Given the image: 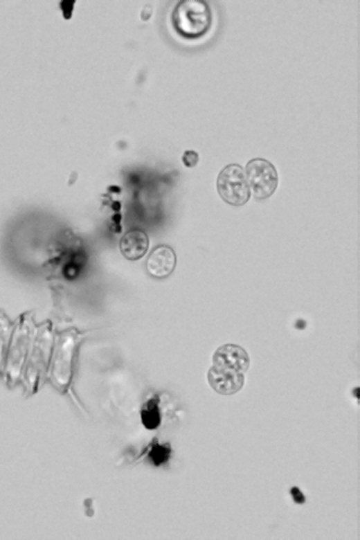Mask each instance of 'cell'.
I'll return each mask as SVG.
<instances>
[{
	"mask_svg": "<svg viewBox=\"0 0 360 540\" xmlns=\"http://www.w3.org/2000/svg\"><path fill=\"white\" fill-rule=\"evenodd\" d=\"M198 160H199V156H198V153L195 152V151L188 150L183 153V165H186V167H188V168H192V167H195V165L198 163Z\"/></svg>",
	"mask_w": 360,
	"mask_h": 540,
	"instance_id": "cell-9",
	"label": "cell"
},
{
	"mask_svg": "<svg viewBox=\"0 0 360 540\" xmlns=\"http://www.w3.org/2000/svg\"><path fill=\"white\" fill-rule=\"evenodd\" d=\"M142 423L147 429H156L161 422L158 399H151L144 404L141 411Z\"/></svg>",
	"mask_w": 360,
	"mask_h": 540,
	"instance_id": "cell-7",
	"label": "cell"
},
{
	"mask_svg": "<svg viewBox=\"0 0 360 540\" xmlns=\"http://www.w3.org/2000/svg\"><path fill=\"white\" fill-rule=\"evenodd\" d=\"M216 187L223 201L231 206H243L251 196L246 172L237 163H231L221 170Z\"/></svg>",
	"mask_w": 360,
	"mask_h": 540,
	"instance_id": "cell-3",
	"label": "cell"
},
{
	"mask_svg": "<svg viewBox=\"0 0 360 540\" xmlns=\"http://www.w3.org/2000/svg\"><path fill=\"white\" fill-rule=\"evenodd\" d=\"M149 249V237L142 230H131L120 241V250L124 258L135 261L141 259Z\"/></svg>",
	"mask_w": 360,
	"mask_h": 540,
	"instance_id": "cell-6",
	"label": "cell"
},
{
	"mask_svg": "<svg viewBox=\"0 0 360 540\" xmlns=\"http://www.w3.org/2000/svg\"><path fill=\"white\" fill-rule=\"evenodd\" d=\"M171 449L168 444H154L149 453V458L152 460L156 466L161 465L168 460L170 457Z\"/></svg>",
	"mask_w": 360,
	"mask_h": 540,
	"instance_id": "cell-8",
	"label": "cell"
},
{
	"mask_svg": "<svg viewBox=\"0 0 360 540\" xmlns=\"http://www.w3.org/2000/svg\"><path fill=\"white\" fill-rule=\"evenodd\" d=\"M177 264V255L171 246L161 244L154 248L147 257V273L153 278L165 279L174 273Z\"/></svg>",
	"mask_w": 360,
	"mask_h": 540,
	"instance_id": "cell-5",
	"label": "cell"
},
{
	"mask_svg": "<svg viewBox=\"0 0 360 540\" xmlns=\"http://www.w3.org/2000/svg\"><path fill=\"white\" fill-rule=\"evenodd\" d=\"M212 10L203 0H183L171 12V24L174 30L185 39H199L212 26Z\"/></svg>",
	"mask_w": 360,
	"mask_h": 540,
	"instance_id": "cell-2",
	"label": "cell"
},
{
	"mask_svg": "<svg viewBox=\"0 0 360 540\" xmlns=\"http://www.w3.org/2000/svg\"><path fill=\"white\" fill-rule=\"evenodd\" d=\"M291 496H293V500H294L295 503L303 504L304 502L306 501V498L305 496H304L303 493L300 492V489H297L296 486L291 487Z\"/></svg>",
	"mask_w": 360,
	"mask_h": 540,
	"instance_id": "cell-10",
	"label": "cell"
},
{
	"mask_svg": "<svg viewBox=\"0 0 360 540\" xmlns=\"http://www.w3.org/2000/svg\"><path fill=\"white\" fill-rule=\"evenodd\" d=\"M246 178L250 194L257 199H267L278 187V174L271 162L255 158L246 163Z\"/></svg>",
	"mask_w": 360,
	"mask_h": 540,
	"instance_id": "cell-4",
	"label": "cell"
},
{
	"mask_svg": "<svg viewBox=\"0 0 360 540\" xmlns=\"http://www.w3.org/2000/svg\"><path fill=\"white\" fill-rule=\"evenodd\" d=\"M250 366L249 354L240 345L219 347L213 354V366L207 372V381L215 392L233 395L242 388Z\"/></svg>",
	"mask_w": 360,
	"mask_h": 540,
	"instance_id": "cell-1",
	"label": "cell"
}]
</instances>
